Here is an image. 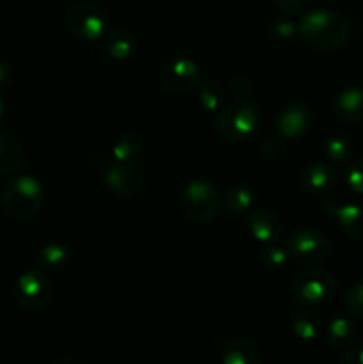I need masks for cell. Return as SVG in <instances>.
Listing matches in <instances>:
<instances>
[{
    "label": "cell",
    "mask_w": 363,
    "mask_h": 364,
    "mask_svg": "<svg viewBox=\"0 0 363 364\" xmlns=\"http://www.w3.org/2000/svg\"><path fill=\"white\" fill-rule=\"evenodd\" d=\"M298 34L319 52L342 48L352 34V23L344 13L335 9H312L298 21Z\"/></svg>",
    "instance_id": "6da1fadb"
},
{
    "label": "cell",
    "mask_w": 363,
    "mask_h": 364,
    "mask_svg": "<svg viewBox=\"0 0 363 364\" xmlns=\"http://www.w3.org/2000/svg\"><path fill=\"white\" fill-rule=\"evenodd\" d=\"M4 208L14 220L27 223L39 213L43 206V187L34 176H16L6 185Z\"/></svg>",
    "instance_id": "7a4b0ae2"
},
{
    "label": "cell",
    "mask_w": 363,
    "mask_h": 364,
    "mask_svg": "<svg viewBox=\"0 0 363 364\" xmlns=\"http://www.w3.org/2000/svg\"><path fill=\"white\" fill-rule=\"evenodd\" d=\"M182 212L192 223L206 224L217 219L223 210V199L212 183L206 180H192L180 194Z\"/></svg>",
    "instance_id": "3957f363"
},
{
    "label": "cell",
    "mask_w": 363,
    "mask_h": 364,
    "mask_svg": "<svg viewBox=\"0 0 363 364\" xmlns=\"http://www.w3.org/2000/svg\"><path fill=\"white\" fill-rule=\"evenodd\" d=\"M260 123L255 105L248 102H235L224 105L216 117V134L226 142H244L256 132Z\"/></svg>",
    "instance_id": "277c9868"
},
{
    "label": "cell",
    "mask_w": 363,
    "mask_h": 364,
    "mask_svg": "<svg viewBox=\"0 0 363 364\" xmlns=\"http://www.w3.org/2000/svg\"><path fill=\"white\" fill-rule=\"evenodd\" d=\"M337 288V277L330 270L312 267L294 279L292 297L301 306H322L335 297Z\"/></svg>",
    "instance_id": "5b68a950"
},
{
    "label": "cell",
    "mask_w": 363,
    "mask_h": 364,
    "mask_svg": "<svg viewBox=\"0 0 363 364\" xmlns=\"http://www.w3.org/2000/svg\"><path fill=\"white\" fill-rule=\"evenodd\" d=\"M288 256L306 267H317L327 262L331 255V244L326 235L313 228H299L285 242Z\"/></svg>",
    "instance_id": "8992f818"
},
{
    "label": "cell",
    "mask_w": 363,
    "mask_h": 364,
    "mask_svg": "<svg viewBox=\"0 0 363 364\" xmlns=\"http://www.w3.org/2000/svg\"><path fill=\"white\" fill-rule=\"evenodd\" d=\"M64 23L75 38L84 41L102 39L107 32L105 13L91 2H77L68 7Z\"/></svg>",
    "instance_id": "52a82bcc"
},
{
    "label": "cell",
    "mask_w": 363,
    "mask_h": 364,
    "mask_svg": "<svg viewBox=\"0 0 363 364\" xmlns=\"http://www.w3.org/2000/svg\"><path fill=\"white\" fill-rule=\"evenodd\" d=\"M53 287L45 272L27 270L20 274L14 284V299L27 311H43L52 302Z\"/></svg>",
    "instance_id": "ba28073f"
},
{
    "label": "cell",
    "mask_w": 363,
    "mask_h": 364,
    "mask_svg": "<svg viewBox=\"0 0 363 364\" xmlns=\"http://www.w3.org/2000/svg\"><path fill=\"white\" fill-rule=\"evenodd\" d=\"M159 80L167 92L189 95L201 84V71L192 59L177 57L162 64L159 71Z\"/></svg>",
    "instance_id": "9c48e42d"
},
{
    "label": "cell",
    "mask_w": 363,
    "mask_h": 364,
    "mask_svg": "<svg viewBox=\"0 0 363 364\" xmlns=\"http://www.w3.org/2000/svg\"><path fill=\"white\" fill-rule=\"evenodd\" d=\"M105 185L121 198H134L144 187V178L141 171L135 169L132 164L112 162L103 174Z\"/></svg>",
    "instance_id": "30bf717a"
},
{
    "label": "cell",
    "mask_w": 363,
    "mask_h": 364,
    "mask_svg": "<svg viewBox=\"0 0 363 364\" xmlns=\"http://www.w3.org/2000/svg\"><path fill=\"white\" fill-rule=\"evenodd\" d=\"M312 128V110L305 103H290L276 116L278 135L288 141L301 139Z\"/></svg>",
    "instance_id": "8fae6325"
},
{
    "label": "cell",
    "mask_w": 363,
    "mask_h": 364,
    "mask_svg": "<svg viewBox=\"0 0 363 364\" xmlns=\"http://www.w3.org/2000/svg\"><path fill=\"white\" fill-rule=\"evenodd\" d=\"M338 181V173L333 166L324 162L308 164L301 171L299 183L302 191L312 196H326L335 188Z\"/></svg>",
    "instance_id": "7c38bea8"
},
{
    "label": "cell",
    "mask_w": 363,
    "mask_h": 364,
    "mask_svg": "<svg viewBox=\"0 0 363 364\" xmlns=\"http://www.w3.org/2000/svg\"><path fill=\"white\" fill-rule=\"evenodd\" d=\"M249 233L263 244H274L283 237V224L270 210H253L248 215Z\"/></svg>",
    "instance_id": "4fadbf2b"
},
{
    "label": "cell",
    "mask_w": 363,
    "mask_h": 364,
    "mask_svg": "<svg viewBox=\"0 0 363 364\" xmlns=\"http://www.w3.org/2000/svg\"><path fill=\"white\" fill-rule=\"evenodd\" d=\"M221 364H263V361L262 354L253 341L235 338L223 345Z\"/></svg>",
    "instance_id": "5bb4252c"
},
{
    "label": "cell",
    "mask_w": 363,
    "mask_h": 364,
    "mask_svg": "<svg viewBox=\"0 0 363 364\" xmlns=\"http://www.w3.org/2000/svg\"><path fill=\"white\" fill-rule=\"evenodd\" d=\"M335 112L345 123H362L363 121V87L344 89L335 100Z\"/></svg>",
    "instance_id": "9a60e30c"
},
{
    "label": "cell",
    "mask_w": 363,
    "mask_h": 364,
    "mask_svg": "<svg viewBox=\"0 0 363 364\" xmlns=\"http://www.w3.org/2000/svg\"><path fill=\"white\" fill-rule=\"evenodd\" d=\"M330 212L337 217L342 231L347 237L363 242V205H333Z\"/></svg>",
    "instance_id": "2e32d148"
},
{
    "label": "cell",
    "mask_w": 363,
    "mask_h": 364,
    "mask_svg": "<svg viewBox=\"0 0 363 364\" xmlns=\"http://www.w3.org/2000/svg\"><path fill=\"white\" fill-rule=\"evenodd\" d=\"M103 50L114 60H127L135 52L134 36L123 28H112L103 36Z\"/></svg>",
    "instance_id": "e0dca14e"
},
{
    "label": "cell",
    "mask_w": 363,
    "mask_h": 364,
    "mask_svg": "<svg viewBox=\"0 0 363 364\" xmlns=\"http://www.w3.org/2000/svg\"><path fill=\"white\" fill-rule=\"evenodd\" d=\"M25 151L14 137L0 134V174H14L23 167Z\"/></svg>",
    "instance_id": "ac0fdd59"
},
{
    "label": "cell",
    "mask_w": 363,
    "mask_h": 364,
    "mask_svg": "<svg viewBox=\"0 0 363 364\" xmlns=\"http://www.w3.org/2000/svg\"><path fill=\"white\" fill-rule=\"evenodd\" d=\"M356 336V329L351 320L337 316L326 327V341L335 350H347Z\"/></svg>",
    "instance_id": "d6986e66"
},
{
    "label": "cell",
    "mask_w": 363,
    "mask_h": 364,
    "mask_svg": "<svg viewBox=\"0 0 363 364\" xmlns=\"http://www.w3.org/2000/svg\"><path fill=\"white\" fill-rule=\"evenodd\" d=\"M292 331L302 341H313L322 333L320 318L310 309H295L292 313Z\"/></svg>",
    "instance_id": "ffe728a7"
},
{
    "label": "cell",
    "mask_w": 363,
    "mask_h": 364,
    "mask_svg": "<svg viewBox=\"0 0 363 364\" xmlns=\"http://www.w3.org/2000/svg\"><path fill=\"white\" fill-rule=\"evenodd\" d=\"M142 149H144L142 139L139 135L128 134L114 142L112 148H110V156H112L114 162L132 164L134 160H137L141 156Z\"/></svg>",
    "instance_id": "44dd1931"
},
{
    "label": "cell",
    "mask_w": 363,
    "mask_h": 364,
    "mask_svg": "<svg viewBox=\"0 0 363 364\" xmlns=\"http://www.w3.org/2000/svg\"><path fill=\"white\" fill-rule=\"evenodd\" d=\"M198 100L199 105L206 112H219L226 105V91H224V85L219 84L217 80L203 82V84H199Z\"/></svg>",
    "instance_id": "7402d4cb"
},
{
    "label": "cell",
    "mask_w": 363,
    "mask_h": 364,
    "mask_svg": "<svg viewBox=\"0 0 363 364\" xmlns=\"http://www.w3.org/2000/svg\"><path fill=\"white\" fill-rule=\"evenodd\" d=\"M253 203H255V194L251 188L244 187V185L231 187L224 196V208L230 213H248Z\"/></svg>",
    "instance_id": "603a6c76"
},
{
    "label": "cell",
    "mask_w": 363,
    "mask_h": 364,
    "mask_svg": "<svg viewBox=\"0 0 363 364\" xmlns=\"http://www.w3.org/2000/svg\"><path fill=\"white\" fill-rule=\"evenodd\" d=\"M70 252L60 244H46L39 251L38 263L43 270H60L68 265Z\"/></svg>",
    "instance_id": "cb8c5ba5"
},
{
    "label": "cell",
    "mask_w": 363,
    "mask_h": 364,
    "mask_svg": "<svg viewBox=\"0 0 363 364\" xmlns=\"http://www.w3.org/2000/svg\"><path fill=\"white\" fill-rule=\"evenodd\" d=\"M324 153L331 162H349L352 156V144L344 137H330L324 142Z\"/></svg>",
    "instance_id": "d4e9b609"
},
{
    "label": "cell",
    "mask_w": 363,
    "mask_h": 364,
    "mask_svg": "<svg viewBox=\"0 0 363 364\" xmlns=\"http://www.w3.org/2000/svg\"><path fill=\"white\" fill-rule=\"evenodd\" d=\"M267 34L274 39V41H288L298 34V23L290 20H283V18H276L267 25Z\"/></svg>",
    "instance_id": "484cf974"
},
{
    "label": "cell",
    "mask_w": 363,
    "mask_h": 364,
    "mask_svg": "<svg viewBox=\"0 0 363 364\" xmlns=\"http://www.w3.org/2000/svg\"><path fill=\"white\" fill-rule=\"evenodd\" d=\"M344 178L349 191L354 192V194L363 196V159L349 162L344 171Z\"/></svg>",
    "instance_id": "4316f807"
},
{
    "label": "cell",
    "mask_w": 363,
    "mask_h": 364,
    "mask_svg": "<svg viewBox=\"0 0 363 364\" xmlns=\"http://www.w3.org/2000/svg\"><path fill=\"white\" fill-rule=\"evenodd\" d=\"M345 308L356 318L363 320V281L352 284L345 295Z\"/></svg>",
    "instance_id": "83f0119b"
},
{
    "label": "cell",
    "mask_w": 363,
    "mask_h": 364,
    "mask_svg": "<svg viewBox=\"0 0 363 364\" xmlns=\"http://www.w3.org/2000/svg\"><path fill=\"white\" fill-rule=\"evenodd\" d=\"M290 259L287 249L281 247H269L262 252V265L269 270H280L287 265Z\"/></svg>",
    "instance_id": "f1b7e54d"
},
{
    "label": "cell",
    "mask_w": 363,
    "mask_h": 364,
    "mask_svg": "<svg viewBox=\"0 0 363 364\" xmlns=\"http://www.w3.org/2000/svg\"><path fill=\"white\" fill-rule=\"evenodd\" d=\"M273 2L283 14H298L305 7V0H273Z\"/></svg>",
    "instance_id": "f546056e"
},
{
    "label": "cell",
    "mask_w": 363,
    "mask_h": 364,
    "mask_svg": "<svg viewBox=\"0 0 363 364\" xmlns=\"http://www.w3.org/2000/svg\"><path fill=\"white\" fill-rule=\"evenodd\" d=\"M251 84L246 78H233L230 84V92L238 100H244L251 92Z\"/></svg>",
    "instance_id": "4dcf8cb0"
},
{
    "label": "cell",
    "mask_w": 363,
    "mask_h": 364,
    "mask_svg": "<svg viewBox=\"0 0 363 364\" xmlns=\"http://www.w3.org/2000/svg\"><path fill=\"white\" fill-rule=\"evenodd\" d=\"M340 364H363V343L351 345V347L345 350Z\"/></svg>",
    "instance_id": "1f68e13d"
},
{
    "label": "cell",
    "mask_w": 363,
    "mask_h": 364,
    "mask_svg": "<svg viewBox=\"0 0 363 364\" xmlns=\"http://www.w3.org/2000/svg\"><path fill=\"white\" fill-rule=\"evenodd\" d=\"M11 82H13V68L9 63L0 60V91L9 87Z\"/></svg>",
    "instance_id": "d6a6232c"
},
{
    "label": "cell",
    "mask_w": 363,
    "mask_h": 364,
    "mask_svg": "<svg viewBox=\"0 0 363 364\" xmlns=\"http://www.w3.org/2000/svg\"><path fill=\"white\" fill-rule=\"evenodd\" d=\"M4 112H6V105H4V102H2V100H0V121H2Z\"/></svg>",
    "instance_id": "836d02e7"
},
{
    "label": "cell",
    "mask_w": 363,
    "mask_h": 364,
    "mask_svg": "<svg viewBox=\"0 0 363 364\" xmlns=\"http://www.w3.org/2000/svg\"><path fill=\"white\" fill-rule=\"evenodd\" d=\"M53 364H78V363H75V361H57Z\"/></svg>",
    "instance_id": "e575fe53"
},
{
    "label": "cell",
    "mask_w": 363,
    "mask_h": 364,
    "mask_svg": "<svg viewBox=\"0 0 363 364\" xmlns=\"http://www.w3.org/2000/svg\"><path fill=\"white\" fill-rule=\"evenodd\" d=\"M0 201H2V198H0Z\"/></svg>",
    "instance_id": "d590c367"
}]
</instances>
